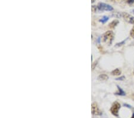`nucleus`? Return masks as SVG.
<instances>
[{
  "mask_svg": "<svg viewBox=\"0 0 134 118\" xmlns=\"http://www.w3.org/2000/svg\"><path fill=\"white\" fill-rule=\"evenodd\" d=\"M114 39V34L111 30L107 31L103 35V41L104 42L107 43L108 45H110Z\"/></svg>",
  "mask_w": 134,
  "mask_h": 118,
  "instance_id": "f257e3e1",
  "label": "nucleus"
},
{
  "mask_svg": "<svg viewBox=\"0 0 134 118\" xmlns=\"http://www.w3.org/2000/svg\"><path fill=\"white\" fill-rule=\"evenodd\" d=\"M120 104L117 101H115L113 103L112 107L110 108V112L112 114L115 116H119V110L120 109Z\"/></svg>",
  "mask_w": 134,
  "mask_h": 118,
  "instance_id": "f03ea898",
  "label": "nucleus"
},
{
  "mask_svg": "<svg viewBox=\"0 0 134 118\" xmlns=\"http://www.w3.org/2000/svg\"><path fill=\"white\" fill-rule=\"evenodd\" d=\"M98 9L100 11H110L113 10V8L111 5L103 3H98L97 6Z\"/></svg>",
  "mask_w": 134,
  "mask_h": 118,
  "instance_id": "7ed1b4c3",
  "label": "nucleus"
},
{
  "mask_svg": "<svg viewBox=\"0 0 134 118\" xmlns=\"http://www.w3.org/2000/svg\"><path fill=\"white\" fill-rule=\"evenodd\" d=\"M91 109H92V113H93V114H94V115H102V112H101L100 110L99 109V108L98 107V105L96 103H93V104L91 106Z\"/></svg>",
  "mask_w": 134,
  "mask_h": 118,
  "instance_id": "20e7f679",
  "label": "nucleus"
},
{
  "mask_svg": "<svg viewBox=\"0 0 134 118\" xmlns=\"http://www.w3.org/2000/svg\"><path fill=\"white\" fill-rule=\"evenodd\" d=\"M122 15L124 19L126 20V22H128L129 23L134 24V17H132V16H130V14L126 13H123Z\"/></svg>",
  "mask_w": 134,
  "mask_h": 118,
  "instance_id": "39448f33",
  "label": "nucleus"
},
{
  "mask_svg": "<svg viewBox=\"0 0 134 118\" xmlns=\"http://www.w3.org/2000/svg\"><path fill=\"white\" fill-rule=\"evenodd\" d=\"M117 88H118V92L115 93V94L117 95H120V96H124V95H126L125 91H124L122 89V88L119 87V86L117 85Z\"/></svg>",
  "mask_w": 134,
  "mask_h": 118,
  "instance_id": "423d86ee",
  "label": "nucleus"
},
{
  "mask_svg": "<svg viewBox=\"0 0 134 118\" xmlns=\"http://www.w3.org/2000/svg\"><path fill=\"white\" fill-rule=\"evenodd\" d=\"M111 73H112V75H114V76L120 75L121 74V70L117 68V69H115V70H113Z\"/></svg>",
  "mask_w": 134,
  "mask_h": 118,
  "instance_id": "0eeeda50",
  "label": "nucleus"
},
{
  "mask_svg": "<svg viewBox=\"0 0 134 118\" xmlns=\"http://www.w3.org/2000/svg\"><path fill=\"white\" fill-rule=\"evenodd\" d=\"M108 79V76L105 74H101L98 77V79L100 80H106Z\"/></svg>",
  "mask_w": 134,
  "mask_h": 118,
  "instance_id": "6e6552de",
  "label": "nucleus"
},
{
  "mask_svg": "<svg viewBox=\"0 0 134 118\" xmlns=\"http://www.w3.org/2000/svg\"><path fill=\"white\" fill-rule=\"evenodd\" d=\"M118 23H119L118 20H113L109 24V27H110V28H114V27H115L117 25H118Z\"/></svg>",
  "mask_w": 134,
  "mask_h": 118,
  "instance_id": "1a4fd4ad",
  "label": "nucleus"
},
{
  "mask_svg": "<svg viewBox=\"0 0 134 118\" xmlns=\"http://www.w3.org/2000/svg\"><path fill=\"white\" fill-rule=\"evenodd\" d=\"M108 19H109V17L105 16H103V17H102L100 20V21L101 23H105L107 21H108Z\"/></svg>",
  "mask_w": 134,
  "mask_h": 118,
  "instance_id": "9d476101",
  "label": "nucleus"
},
{
  "mask_svg": "<svg viewBox=\"0 0 134 118\" xmlns=\"http://www.w3.org/2000/svg\"><path fill=\"white\" fill-rule=\"evenodd\" d=\"M125 41H126V40H124V41H123L117 43V44H116V46H117V47H120V46H122V45H123V44H125Z\"/></svg>",
  "mask_w": 134,
  "mask_h": 118,
  "instance_id": "9b49d317",
  "label": "nucleus"
},
{
  "mask_svg": "<svg viewBox=\"0 0 134 118\" xmlns=\"http://www.w3.org/2000/svg\"><path fill=\"white\" fill-rule=\"evenodd\" d=\"M130 36H131L132 38H134V26L132 29L131 31H130Z\"/></svg>",
  "mask_w": 134,
  "mask_h": 118,
  "instance_id": "f8f14e48",
  "label": "nucleus"
},
{
  "mask_svg": "<svg viewBox=\"0 0 134 118\" xmlns=\"http://www.w3.org/2000/svg\"><path fill=\"white\" fill-rule=\"evenodd\" d=\"M125 77L124 76H122L120 77V78H116V80H124V79H125Z\"/></svg>",
  "mask_w": 134,
  "mask_h": 118,
  "instance_id": "ddd939ff",
  "label": "nucleus"
},
{
  "mask_svg": "<svg viewBox=\"0 0 134 118\" xmlns=\"http://www.w3.org/2000/svg\"><path fill=\"white\" fill-rule=\"evenodd\" d=\"M97 7L96 6H93L92 7V11H93V12H95L97 11Z\"/></svg>",
  "mask_w": 134,
  "mask_h": 118,
  "instance_id": "4468645a",
  "label": "nucleus"
},
{
  "mask_svg": "<svg viewBox=\"0 0 134 118\" xmlns=\"http://www.w3.org/2000/svg\"><path fill=\"white\" fill-rule=\"evenodd\" d=\"M97 65V61H95V62H94V63L93 64V66H92V68H93V69H95V66H96Z\"/></svg>",
  "mask_w": 134,
  "mask_h": 118,
  "instance_id": "2eb2a0df",
  "label": "nucleus"
},
{
  "mask_svg": "<svg viewBox=\"0 0 134 118\" xmlns=\"http://www.w3.org/2000/svg\"><path fill=\"white\" fill-rule=\"evenodd\" d=\"M127 1L129 4H133L134 3V0H127Z\"/></svg>",
  "mask_w": 134,
  "mask_h": 118,
  "instance_id": "dca6fc26",
  "label": "nucleus"
},
{
  "mask_svg": "<svg viewBox=\"0 0 134 118\" xmlns=\"http://www.w3.org/2000/svg\"><path fill=\"white\" fill-rule=\"evenodd\" d=\"M123 105H124V106H126L127 107H128V108H132V107L128 105V104H124Z\"/></svg>",
  "mask_w": 134,
  "mask_h": 118,
  "instance_id": "f3484780",
  "label": "nucleus"
},
{
  "mask_svg": "<svg viewBox=\"0 0 134 118\" xmlns=\"http://www.w3.org/2000/svg\"><path fill=\"white\" fill-rule=\"evenodd\" d=\"M130 118H134V113H133V114H132V117Z\"/></svg>",
  "mask_w": 134,
  "mask_h": 118,
  "instance_id": "a211bd4d",
  "label": "nucleus"
},
{
  "mask_svg": "<svg viewBox=\"0 0 134 118\" xmlns=\"http://www.w3.org/2000/svg\"><path fill=\"white\" fill-rule=\"evenodd\" d=\"M92 1V3H94L95 1V0H91Z\"/></svg>",
  "mask_w": 134,
  "mask_h": 118,
  "instance_id": "6ab92c4d",
  "label": "nucleus"
},
{
  "mask_svg": "<svg viewBox=\"0 0 134 118\" xmlns=\"http://www.w3.org/2000/svg\"><path fill=\"white\" fill-rule=\"evenodd\" d=\"M132 13H133V14H134V10H132Z\"/></svg>",
  "mask_w": 134,
  "mask_h": 118,
  "instance_id": "aec40b11",
  "label": "nucleus"
},
{
  "mask_svg": "<svg viewBox=\"0 0 134 118\" xmlns=\"http://www.w3.org/2000/svg\"><path fill=\"white\" fill-rule=\"evenodd\" d=\"M112 1H117V0H112Z\"/></svg>",
  "mask_w": 134,
  "mask_h": 118,
  "instance_id": "412c9836",
  "label": "nucleus"
},
{
  "mask_svg": "<svg viewBox=\"0 0 134 118\" xmlns=\"http://www.w3.org/2000/svg\"></svg>",
  "mask_w": 134,
  "mask_h": 118,
  "instance_id": "4be33fe9",
  "label": "nucleus"
}]
</instances>
